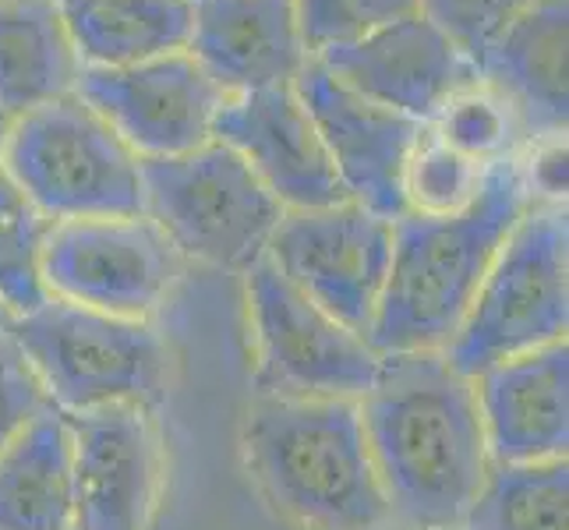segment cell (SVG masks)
<instances>
[{"instance_id": "1", "label": "cell", "mask_w": 569, "mask_h": 530, "mask_svg": "<svg viewBox=\"0 0 569 530\" xmlns=\"http://www.w3.org/2000/svg\"><path fill=\"white\" fill-rule=\"evenodd\" d=\"M358 407L389 520L407 530H460L496 467L475 379L442 350L382 353L379 379Z\"/></svg>"}, {"instance_id": "2", "label": "cell", "mask_w": 569, "mask_h": 530, "mask_svg": "<svg viewBox=\"0 0 569 530\" xmlns=\"http://www.w3.org/2000/svg\"><path fill=\"white\" fill-rule=\"evenodd\" d=\"M535 206L517 156L488 163L478 194L457 212H403L376 316L365 332L376 353L446 350L506 238Z\"/></svg>"}, {"instance_id": "3", "label": "cell", "mask_w": 569, "mask_h": 530, "mask_svg": "<svg viewBox=\"0 0 569 530\" xmlns=\"http://www.w3.org/2000/svg\"><path fill=\"white\" fill-rule=\"evenodd\" d=\"M244 439L266 496L298 523L316 530L389 523L358 400L262 397Z\"/></svg>"}, {"instance_id": "4", "label": "cell", "mask_w": 569, "mask_h": 530, "mask_svg": "<svg viewBox=\"0 0 569 530\" xmlns=\"http://www.w3.org/2000/svg\"><path fill=\"white\" fill-rule=\"evenodd\" d=\"M4 173L50 223L146 216L139 156L74 92L14 117Z\"/></svg>"}, {"instance_id": "5", "label": "cell", "mask_w": 569, "mask_h": 530, "mask_svg": "<svg viewBox=\"0 0 569 530\" xmlns=\"http://www.w3.org/2000/svg\"><path fill=\"white\" fill-rule=\"evenodd\" d=\"M8 337L64 414L121 403L149 410L163 400L167 353L146 319L50 298L29 316H14Z\"/></svg>"}, {"instance_id": "6", "label": "cell", "mask_w": 569, "mask_h": 530, "mask_svg": "<svg viewBox=\"0 0 569 530\" xmlns=\"http://www.w3.org/2000/svg\"><path fill=\"white\" fill-rule=\"evenodd\" d=\"M569 227L566 209L535 202L506 238L457 337L442 350L460 376L478 379L520 353L566 340Z\"/></svg>"}, {"instance_id": "7", "label": "cell", "mask_w": 569, "mask_h": 530, "mask_svg": "<svg viewBox=\"0 0 569 530\" xmlns=\"http://www.w3.org/2000/svg\"><path fill=\"white\" fill-rule=\"evenodd\" d=\"M142 163L146 216L167 241L216 269L248 272L266 259L283 206L223 142H206L181 156H152Z\"/></svg>"}, {"instance_id": "8", "label": "cell", "mask_w": 569, "mask_h": 530, "mask_svg": "<svg viewBox=\"0 0 569 530\" xmlns=\"http://www.w3.org/2000/svg\"><path fill=\"white\" fill-rule=\"evenodd\" d=\"M244 277L266 397L361 400L376 386L382 353L361 332L308 301L269 259L254 262Z\"/></svg>"}, {"instance_id": "9", "label": "cell", "mask_w": 569, "mask_h": 530, "mask_svg": "<svg viewBox=\"0 0 569 530\" xmlns=\"http://www.w3.org/2000/svg\"><path fill=\"white\" fill-rule=\"evenodd\" d=\"M181 277V251L149 216H100L53 223L43 244L50 298L146 319Z\"/></svg>"}, {"instance_id": "10", "label": "cell", "mask_w": 569, "mask_h": 530, "mask_svg": "<svg viewBox=\"0 0 569 530\" xmlns=\"http://www.w3.org/2000/svg\"><path fill=\"white\" fill-rule=\"evenodd\" d=\"M392 254V220L340 202L326 209H290L272 230L266 259L332 319L368 332Z\"/></svg>"}, {"instance_id": "11", "label": "cell", "mask_w": 569, "mask_h": 530, "mask_svg": "<svg viewBox=\"0 0 569 530\" xmlns=\"http://www.w3.org/2000/svg\"><path fill=\"white\" fill-rule=\"evenodd\" d=\"M74 96L121 134L139 160L181 156L212 142L227 92L188 50L128 68H82Z\"/></svg>"}, {"instance_id": "12", "label": "cell", "mask_w": 569, "mask_h": 530, "mask_svg": "<svg viewBox=\"0 0 569 530\" xmlns=\"http://www.w3.org/2000/svg\"><path fill=\"white\" fill-rule=\"evenodd\" d=\"M316 61L365 100L421 124H431L457 92L478 82L475 61L421 11L326 47Z\"/></svg>"}, {"instance_id": "13", "label": "cell", "mask_w": 569, "mask_h": 530, "mask_svg": "<svg viewBox=\"0 0 569 530\" xmlns=\"http://www.w3.org/2000/svg\"><path fill=\"white\" fill-rule=\"evenodd\" d=\"M293 92L316 121L350 202H361L386 220L403 216V170L428 124L365 100L332 78L316 57H308L293 78Z\"/></svg>"}, {"instance_id": "14", "label": "cell", "mask_w": 569, "mask_h": 530, "mask_svg": "<svg viewBox=\"0 0 569 530\" xmlns=\"http://www.w3.org/2000/svg\"><path fill=\"white\" fill-rule=\"evenodd\" d=\"M212 139L241 156L283 212L350 202L316 121L293 92V82L227 96Z\"/></svg>"}, {"instance_id": "15", "label": "cell", "mask_w": 569, "mask_h": 530, "mask_svg": "<svg viewBox=\"0 0 569 530\" xmlns=\"http://www.w3.org/2000/svg\"><path fill=\"white\" fill-rule=\"evenodd\" d=\"M74 439V530H146L160 499V436L146 407L68 414Z\"/></svg>"}, {"instance_id": "16", "label": "cell", "mask_w": 569, "mask_h": 530, "mask_svg": "<svg viewBox=\"0 0 569 530\" xmlns=\"http://www.w3.org/2000/svg\"><path fill=\"white\" fill-rule=\"evenodd\" d=\"M188 53L227 96L290 86L311 57L293 0H191Z\"/></svg>"}, {"instance_id": "17", "label": "cell", "mask_w": 569, "mask_h": 530, "mask_svg": "<svg viewBox=\"0 0 569 530\" xmlns=\"http://www.w3.org/2000/svg\"><path fill=\"white\" fill-rule=\"evenodd\" d=\"M569 350L566 340L520 353L475 379L485 439L496 463L566 457L569 442Z\"/></svg>"}, {"instance_id": "18", "label": "cell", "mask_w": 569, "mask_h": 530, "mask_svg": "<svg viewBox=\"0 0 569 530\" xmlns=\"http://www.w3.org/2000/svg\"><path fill=\"white\" fill-rule=\"evenodd\" d=\"M566 0H538L475 61L478 82L517 113L523 139L566 134Z\"/></svg>"}, {"instance_id": "19", "label": "cell", "mask_w": 569, "mask_h": 530, "mask_svg": "<svg viewBox=\"0 0 569 530\" xmlns=\"http://www.w3.org/2000/svg\"><path fill=\"white\" fill-rule=\"evenodd\" d=\"M74 439L53 403L0 449V530H74Z\"/></svg>"}, {"instance_id": "20", "label": "cell", "mask_w": 569, "mask_h": 530, "mask_svg": "<svg viewBox=\"0 0 569 530\" xmlns=\"http://www.w3.org/2000/svg\"><path fill=\"white\" fill-rule=\"evenodd\" d=\"M82 68L57 0H0V113L14 121L71 96Z\"/></svg>"}, {"instance_id": "21", "label": "cell", "mask_w": 569, "mask_h": 530, "mask_svg": "<svg viewBox=\"0 0 569 530\" xmlns=\"http://www.w3.org/2000/svg\"><path fill=\"white\" fill-rule=\"evenodd\" d=\"M86 68H128L188 50L191 0H57Z\"/></svg>"}, {"instance_id": "22", "label": "cell", "mask_w": 569, "mask_h": 530, "mask_svg": "<svg viewBox=\"0 0 569 530\" xmlns=\"http://www.w3.org/2000/svg\"><path fill=\"white\" fill-rule=\"evenodd\" d=\"M460 530H569L566 457L541 463H496Z\"/></svg>"}, {"instance_id": "23", "label": "cell", "mask_w": 569, "mask_h": 530, "mask_svg": "<svg viewBox=\"0 0 569 530\" xmlns=\"http://www.w3.org/2000/svg\"><path fill=\"white\" fill-rule=\"evenodd\" d=\"M50 220L39 212L8 173H0V304L11 316H29L50 301L43 283V244Z\"/></svg>"}, {"instance_id": "24", "label": "cell", "mask_w": 569, "mask_h": 530, "mask_svg": "<svg viewBox=\"0 0 569 530\" xmlns=\"http://www.w3.org/2000/svg\"><path fill=\"white\" fill-rule=\"evenodd\" d=\"M428 128L446 146H453L457 152L470 156L481 167L502 160V156H513V146L523 139L517 113L509 110V103L499 92H492L481 82L457 92Z\"/></svg>"}, {"instance_id": "25", "label": "cell", "mask_w": 569, "mask_h": 530, "mask_svg": "<svg viewBox=\"0 0 569 530\" xmlns=\"http://www.w3.org/2000/svg\"><path fill=\"white\" fill-rule=\"evenodd\" d=\"M485 167L470 156L446 146L431 128L418 139L403 170V199L410 212H457L463 209L481 188Z\"/></svg>"}, {"instance_id": "26", "label": "cell", "mask_w": 569, "mask_h": 530, "mask_svg": "<svg viewBox=\"0 0 569 530\" xmlns=\"http://www.w3.org/2000/svg\"><path fill=\"white\" fill-rule=\"evenodd\" d=\"M293 8H298L305 47L316 57L326 47L350 43L397 18L415 14L418 0H293Z\"/></svg>"}, {"instance_id": "27", "label": "cell", "mask_w": 569, "mask_h": 530, "mask_svg": "<svg viewBox=\"0 0 569 530\" xmlns=\"http://www.w3.org/2000/svg\"><path fill=\"white\" fill-rule=\"evenodd\" d=\"M538 0H418V11L478 61L485 47Z\"/></svg>"}, {"instance_id": "28", "label": "cell", "mask_w": 569, "mask_h": 530, "mask_svg": "<svg viewBox=\"0 0 569 530\" xmlns=\"http://www.w3.org/2000/svg\"><path fill=\"white\" fill-rule=\"evenodd\" d=\"M50 407L43 382L11 337H0V449Z\"/></svg>"}, {"instance_id": "29", "label": "cell", "mask_w": 569, "mask_h": 530, "mask_svg": "<svg viewBox=\"0 0 569 530\" xmlns=\"http://www.w3.org/2000/svg\"><path fill=\"white\" fill-rule=\"evenodd\" d=\"M523 181L531 188L535 202H556L566 199V134H552V139H538L531 156H527Z\"/></svg>"}, {"instance_id": "30", "label": "cell", "mask_w": 569, "mask_h": 530, "mask_svg": "<svg viewBox=\"0 0 569 530\" xmlns=\"http://www.w3.org/2000/svg\"><path fill=\"white\" fill-rule=\"evenodd\" d=\"M8 134H11V117L0 113V173H4V149H8Z\"/></svg>"}, {"instance_id": "31", "label": "cell", "mask_w": 569, "mask_h": 530, "mask_svg": "<svg viewBox=\"0 0 569 530\" xmlns=\"http://www.w3.org/2000/svg\"><path fill=\"white\" fill-rule=\"evenodd\" d=\"M11 322H14V316H11V311H8L4 304H0V337H8Z\"/></svg>"}, {"instance_id": "32", "label": "cell", "mask_w": 569, "mask_h": 530, "mask_svg": "<svg viewBox=\"0 0 569 530\" xmlns=\"http://www.w3.org/2000/svg\"><path fill=\"white\" fill-rule=\"evenodd\" d=\"M379 530H392V527H379ZM397 530H407V527H397Z\"/></svg>"}]
</instances>
